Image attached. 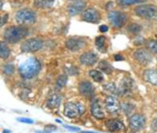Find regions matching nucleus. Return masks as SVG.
I'll list each match as a JSON object with an SVG mask.
<instances>
[{
  "instance_id": "obj_1",
  "label": "nucleus",
  "mask_w": 157,
  "mask_h": 133,
  "mask_svg": "<svg viewBox=\"0 0 157 133\" xmlns=\"http://www.w3.org/2000/svg\"><path fill=\"white\" fill-rule=\"evenodd\" d=\"M41 70V63L37 58L31 57L25 61L19 67V73L23 79L30 80L37 76Z\"/></svg>"
},
{
  "instance_id": "obj_2",
  "label": "nucleus",
  "mask_w": 157,
  "mask_h": 133,
  "mask_svg": "<svg viewBox=\"0 0 157 133\" xmlns=\"http://www.w3.org/2000/svg\"><path fill=\"white\" fill-rule=\"evenodd\" d=\"M28 29L25 26H10L5 30L4 38L5 40L11 44L17 43L19 41L25 39L28 35Z\"/></svg>"
},
{
  "instance_id": "obj_3",
  "label": "nucleus",
  "mask_w": 157,
  "mask_h": 133,
  "mask_svg": "<svg viewBox=\"0 0 157 133\" xmlns=\"http://www.w3.org/2000/svg\"><path fill=\"white\" fill-rule=\"evenodd\" d=\"M16 22L21 25H32L36 22V14L31 9H21L16 13Z\"/></svg>"
},
{
  "instance_id": "obj_4",
  "label": "nucleus",
  "mask_w": 157,
  "mask_h": 133,
  "mask_svg": "<svg viewBox=\"0 0 157 133\" xmlns=\"http://www.w3.org/2000/svg\"><path fill=\"white\" fill-rule=\"evenodd\" d=\"M137 16L147 20H157V7L154 5H140L135 8Z\"/></svg>"
},
{
  "instance_id": "obj_5",
  "label": "nucleus",
  "mask_w": 157,
  "mask_h": 133,
  "mask_svg": "<svg viewBox=\"0 0 157 133\" xmlns=\"http://www.w3.org/2000/svg\"><path fill=\"white\" fill-rule=\"evenodd\" d=\"M108 19L113 27H123L127 22V16L120 11H111L108 15Z\"/></svg>"
},
{
  "instance_id": "obj_6",
  "label": "nucleus",
  "mask_w": 157,
  "mask_h": 133,
  "mask_svg": "<svg viewBox=\"0 0 157 133\" xmlns=\"http://www.w3.org/2000/svg\"><path fill=\"white\" fill-rule=\"evenodd\" d=\"M84 113V107L80 103H72L68 102L64 105V115L70 119L78 118L80 115Z\"/></svg>"
},
{
  "instance_id": "obj_7",
  "label": "nucleus",
  "mask_w": 157,
  "mask_h": 133,
  "mask_svg": "<svg viewBox=\"0 0 157 133\" xmlns=\"http://www.w3.org/2000/svg\"><path fill=\"white\" fill-rule=\"evenodd\" d=\"M43 41L39 38H30L25 40L21 46V49L25 53H34L42 49Z\"/></svg>"
},
{
  "instance_id": "obj_8",
  "label": "nucleus",
  "mask_w": 157,
  "mask_h": 133,
  "mask_svg": "<svg viewBox=\"0 0 157 133\" xmlns=\"http://www.w3.org/2000/svg\"><path fill=\"white\" fill-rule=\"evenodd\" d=\"M133 57L137 61L142 65H147L152 61L153 57L149 50L147 49H138L133 53Z\"/></svg>"
},
{
  "instance_id": "obj_9",
  "label": "nucleus",
  "mask_w": 157,
  "mask_h": 133,
  "mask_svg": "<svg viewBox=\"0 0 157 133\" xmlns=\"http://www.w3.org/2000/svg\"><path fill=\"white\" fill-rule=\"evenodd\" d=\"M133 88H134L133 80L131 78H124L117 88V94L121 96H129L133 92Z\"/></svg>"
},
{
  "instance_id": "obj_10",
  "label": "nucleus",
  "mask_w": 157,
  "mask_h": 133,
  "mask_svg": "<svg viewBox=\"0 0 157 133\" xmlns=\"http://www.w3.org/2000/svg\"><path fill=\"white\" fill-rule=\"evenodd\" d=\"M82 20L90 23H97L100 21V14L95 8L89 7L82 13Z\"/></svg>"
},
{
  "instance_id": "obj_11",
  "label": "nucleus",
  "mask_w": 157,
  "mask_h": 133,
  "mask_svg": "<svg viewBox=\"0 0 157 133\" xmlns=\"http://www.w3.org/2000/svg\"><path fill=\"white\" fill-rule=\"evenodd\" d=\"M65 46L71 52H78L86 46V42L82 38H69L66 41Z\"/></svg>"
},
{
  "instance_id": "obj_12",
  "label": "nucleus",
  "mask_w": 157,
  "mask_h": 133,
  "mask_svg": "<svg viewBox=\"0 0 157 133\" xmlns=\"http://www.w3.org/2000/svg\"><path fill=\"white\" fill-rule=\"evenodd\" d=\"M144 124H146V118H144L143 115H133V116L130 117L129 119V125L130 128L134 131H138L141 130Z\"/></svg>"
},
{
  "instance_id": "obj_13",
  "label": "nucleus",
  "mask_w": 157,
  "mask_h": 133,
  "mask_svg": "<svg viewBox=\"0 0 157 133\" xmlns=\"http://www.w3.org/2000/svg\"><path fill=\"white\" fill-rule=\"evenodd\" d=\"M86 2L84 0H75L70 5H68L67 10L70 16H76L86 10Z\"/></svg>"
},
{
  "instance_id": "obj_14",
  "label": "nucleus",
  "mask_w": 157,
  "mask_h": 133,
  "mask_svg": "<svg viewBox=\"0 0 157 133\" xmlns=\"http://www.w3.org/2000/svg\"><path fill=\"white\" fill-rule=\"evenodd\" d=\"M105 108L109 113H116L120 108L119 101L113 95L107 96L105 99Z\"/></svg>"
},
{
  "instance_id": "obj_15",
  "label": "nucleus",
  "mask_w": 157,
  "mask_h": 133,
  "mask_svg": "<svg viewBox=\"0 0 157 133\" xmlns=\"http://www.w3.org/2000/svg\"><path fill=\"white\" fill-rule=\"evenodd\" d=\"M80 61L82 64L86 65V66H92L96 62L98 61V57L96 56L94 53L91 52H86L83 53L80 57Z\"/></svg>"
},
{
  "instance_id": "obj_16",
  "label": "nucleus",
  "mask_w": 157,
  "mask_h": 133,
  "mask_svg": "<svg viewBox=\"0 0 157 133\" xmlns=\"http://www.w3.org/2000/svg\"><path fill=\"white\" fill-rule=\"evenodd\" d=\"M78 92L82 96H86V97H91L94 94V88L92 86L91 83L89 82H82L78 86Z\"/></svg>"
},
{
  "instance_id": "obj_17",
  "label": "nucleus",
  "mask_w": 157,
  "mask_h": 133,
  "mask_svg": "<svg viewBox=\"0 0 157 133\" xmlns=\"http://www.w3.org/2000/svg\"><path fill=\"white\" fill-rule=\"evenodd\" d=\"M107 128L112 132H119L125 130V125L121 120L118 119H109L106 123Z\"/></svg>"
},
{
  "instance_id": "obj_18",
  "label": "nucleus",
  "mask_w": 157,
  "mask_h": 133,
  "mask_svg": "<svg viewBox=\"0 0 157 133\" xmlns=\"http://www.w3.org/2000/svg\"><path fill=\"white\" fill-rule=\"evenodd\" d=\"M90 110H91V114L93 115V117L96 119H104L105 118V113L103 111V109L101 107V104L98 99H94L91 103V107H90Z\"/></svg>"
},
{
  "instance_id": "obj_19",
  "label": "nucleus",
  "mask_w": 157,
  "mask_h": 133,
  "mask_svg": "<svg viewBox=\"0 0 157 133\" xmlns=\"http://www.w3.org/2000/svg\"><path fill=\"white\" fill-rule=\"evenodd\" d=\"M143 77L144 81L157 87V69H147Z\"/></svg>"
},
{
  "instance_id": "obj_20",
  "label": "nucleus",
  "mask_w": 157,
  "mask_h": 133,
  "mask_svg": "<svg viewBox=\"0 0 157 133\" xmlns=\"http://www.w3.org/2000/svg\"><path fill=\"white\" fill-rule=\"evenodd\" d=\"M61 100H62L61 95L56 93V92H53V93H52L50 95V97L48 98L47 106L49 107L50 109H56L60 105V103H61Z\"/></svg>"
},
{
  "instance_id": "obj_21",
  "label": "nucleus",
  "mask_w": 157,
  "mask_h": 133,
  "mask_svg": "<svg viewBox=\"0 0 157 133\" xmlns=\"http://www.w3.org/2000/svg\"><path fill=\"white\" fill-rule=\"evenodd\" d=\"M95 45L97 47L98 51H100L101 53L107 52L108 47H107V41H106L105 36H98V37L95 39Z\"/></svg>"
},
{
  "instance_id": "obj_22",
  "label": "nucleus",
  "mask_w": 157,
  "mask_h": 133,
  "mask_svg": "<svg viewBox=\"0 0 157 133\" xmlns=\"http://www.w3.org/2000/svg\"><path fill=\"white\" fill-rule=\"evenodd\" d=\"M56 0H34V5L39 9H48L53 5Z\"/></svg>"
},
{
  "instance_id": "obj_23",
  "label": "nucleus",
  "mask_w": 157,
  "mask_h": 133,
  "mask_svg": "<svg viewBox=\"0 0 157 133\" xmlns=\"http://www.w3.org/2000/svg\"><path fill=\"white\" fill-rule=\"evenodd\" d=\"M98 69L101 72H103V73H106L108 75L112 74V72L113 70V67H112V65L109 63L108 61H106V60H101V61L99 62V64H98Z\"/></svg>"
},
{
  "instance_id": "obj_24",
  "label": "nucleus",
  "mask_w": 157,
  "mask_h": 133,
  "mask_svg": "<svg viewBox=\"0 0 157 133\" xmlns=\"http://www.w3.org/2000/svg\"><path fill=\"white\" fill-rule=\"evenodd\" d=\"M88 75L90 76V78H92L93 81L97 82V83H101L104 80V76L102 74V72L98 71V70H90Z\"/></svg>"
},
{
  "instance_id": "obj_25",
  "label": "nucleus",
  "mask_w": 157,
  "mask_h": 133,
  "mask_svg": "<svg viewBox=\"0 0 157 133\" xmlns=\"http://www.w3.org/2000/svg\"><path fill=\"white\" fill-rule=\"evenodd\" d=\"M11 53V51L9 49V47L6 45L4 42H1V45H0V57L3 59L8 58Z\"/></svg>"
},
{
  "instance_id": "obj_26",
  "label": "nucleus",
  "mask_w": 157,
  "mask_h": 133,
  "mask_svg": "<svg viewBox=\"0 0 157 133\" xmlns=\"http://www.w3.org/2000/svg\"><path fill=\"white\" fill-rule=\"evenodd\" d=\"M67 81H68V77L66 75H60L57 79H56V87L57 89H61L63 88L66 84H67Z\"/></svg>"
},
{
  "instance_id": "obj_27",
  "label": "nucleus",
  "mask_w": 157,
  "mask_h": 133,
  "mask_svg": "<svg viewBox=\"0 0 157 133\" xmlns=\"http://www.w3.org/2000/svg\"><path fill=\"white\" fill-rule=\"evenodd\" d=\"M144 1H146V0H117V3L121 6H129V5L143 3Z\"/></svg>"
},
{
  "instance_id": "obj_28",
  "label": "nucleus",
  "mask_w": 157,
  "mask_h": 133,
  "mask_svg": "<svg viewBox=\"0 0 157 133\" xmlns=\"http://www.w3.org/2000/svg\"><path fill=\"white\" fill-rule=\"evenodd\" d=\"M121 109H122V111L125 113L126 116H129V115H131V113L134 111L135 106L131 103H123L121 105Z\"/></svg>"
},
{
  "instance_id": "obj_29",
  "label": "nucleus",
  "mask_w": 157,
  "mask_h": 133,
  "mask_svg": "<svg viewBox=\"0 0 157 133\" xmlns=\"http://www.w3.org/2000/svg\"><path fill=\"white\" fill-rule=\"evenodd\" d=\"M146 46L147 48V50H149L151 53H157V41L156 40H148L147 43H146Z\"/></svg>"
},
{
  "instance_id": "obj_30",
  "label": "nucleus",
  "mask_w": 157,
  "mask_h": 133,
  "mask_svg": "<svg viewBox=\"0 0 157 133\" xmlns=\"http://www.w3.org/2000/svg\"><path fill=\"white\" fill-rule=\"evenodd\" d=\"M127 30H128L129 32H131V33L137 34V33H139L142 30V27H141V25H139L138 23L133 22V23H131V25H128Z\"/></svg>"
},
{
  "instance_id": "obj_31",
  "label": "nucleus",
  "mask_w": 157,
  "mask_h": 133,
  "mask_svg": "<svg viewBox=\"0 0 157 133\" xmlns=\"http://www.w3.org/2000/svg\"><path fill=\"white\" fill-rule=\"evenodd\" d=\"M104 88L106 90H108V92H112V93H117V86L113 83H110V84H105Z\"/></svg>"
},
{
  "instance_id": "obj_32",
  "label": "nucleus",
  "mask_w": 157,
  "mask_h": 133,
  "mask_svg": "<svg viewBox=\"0 0 157 133\" xmlns=\"http://www.w3.org/2000/svg\"><path fill=\"white\" fill-rule=\"evenodd\" d=\"M15 71V67L13 64H6L3 67V72L6 75H11L13 74Z\"/></svg>"
},
{
  "instance_id": "obj_33",
  "label": "nucleus",
  "mask_w": 157,
  "mask_h": 133,
  "mask_svg": "<svg viewBox=\"0 0 157 133\" xmlns=\"http://www.w3.org/2000/svg\"><path fill=\"white\" fill-rule=\"evenodd\" d=\"M17 120L21 123H33V119H26V118H19V119H17Z\"/></svg>"
},
{
  "instance_id": "obj_34",
  "label": "nucleus",
  "mask_w": 157,
  "mask_h": 133,
  "mask_svg": "<svg viewBox=\"0 0 157 133\" xmlns=\"http://www.w3.org/2000/svg\"><path fill=\"white\" fill-rule=\"evenodd\" d=\"M63 126H64L65 128H67L69 130H72V131H81L80 128H78V127H75V126H70V125H66V124H64Z\"/></svg>"
},
{
  "instance_id": "obj_35",
  "label": "nucleus",
  "mask_w": 157,
  "mask_h": 133,
  "mask_svg": "<svg viewBox=\"0 0 157 133\" xmlns=\"http://www.w3.org/2000/svg\"><path fill=\"white\" fill-rule=\"evenodd\" d=\"M8 14H4V15H2L1 16V26H3L4 25V23L7 22V20H8Z\"/></svg>"
},
{
  "instance_id": "obj_36",
  "label": "nucleus",
  "mask_w": 157,
  "mask_h": 133,
  "mask_svg": "<svg viewBox=\"0 0 157 133\" xmlns=\"http://www.w3.org/2000/svg\"><path fill=\"white\" fill-rule=\"evenodd\" d=\"M151 128L153 130H156L157 131V118L154 119L152 122H151Z\"/></svg>"
},
{
  "instance_id": "obj_37",
  "label": "nucleus",
  "mask_w": 157,
  "mask_h": 133,
  "mask_svg": "<svg viewBox=\"0 0 157 133\" xmlns=\"http://www.w3.org/2000/svg\"><path fill=\"white\" fill-rule=\"evenodd\" d=\"M108 29H109V27L106 25H100V27H99V30L101 32H107L108 31Z\"/></svg>"
},
{
  "instance_id": "obj_38",
  "label": "nucleus",
  "mask_w": 157,
  "mask_h": 133,
  "mask_svg": "<svg viewBox=\"0 0 157 133\" xmlns=\"http://www.w3.org/2000/svg\"><path fill=\"white\" fill-rule=\"evenodd\" d=\"M114 60H117V61H119V60H124V57L121 56V54H116V56H114Z\"/></svg>"
},
{
  "instance_id": "obj_39",
  "label": "nucleus",
  "mask_w": 157,
  "mask_h": 133,
  "mask_svg": "<svg viewBox=\"0 0 157 133\" xmlns=\"http://www.w3.org/2000/svg\"><path fill=\"white\" fill-rule=\"evenodd\" d=\"M10 132H11V131L8 130V129H4V130H3V133H10Z\"/></svg>"
},
{
  "instance_id": "obj_40",
  "label": "nucleus",
  "mask_w": 157,
  "mask_h": 133,
  "mask_svg": "<svg viewBox=\"0 0 157 133\" xmlns=\"http://www.w3.org/2000/svg\"><path fill=\"white\" fill-rule=\"evenodd\" d=\"M81 133H96V132H91V131H82Z\"/></svg>"
},
{
  "instance_id": "obj_41",
  "label": "nucleus",
  "mask_w": 157,
  "mask_h": 133,
  "mask_svg": "<svg viewBox=\"0 0 157 133\" xmlns=\"http://www.w3.org/2000/svg\"><path fill=\"white\" fill-rule=\"evenodd\" d=\"M56 123H62L60 119H56Z\"/></svg>"
},
{
  "instance_id": "obj_42",
  "label": "nucleus",
  "mask_w": 157,
  "mask_h": 133,
  "mask_svg": "<svg viewBox=\"0 0 157 133\" xmlns=\"http://www.w3.org/2000/svg\"><path fill=\"white\" fill-rule=\"evenodd\" d=\"M69 1H75V0H69Z\"/></svg>"
}]
</instances>
